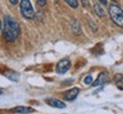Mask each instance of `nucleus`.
<instances>
[{
    "label": "nucleus",
    "instance_id": "f257e3e1",
    "mask_svg": "<svg viewBox=\"0 0 123 114\" xmlns=\"http://www.w3.org/2000/svg\"><path fill=\"white\" fill-rule=\"evenodd\" d=\"M21 32V27L18 25V23L10 16H5L4 19V30H2V34L4 38L8 41H14V40L19 35Z\"/></svg>",
    "mask_w": 123,
    "mask_h": 114
},
{
    "label": "nucleus",
    "instance_id": "f03ea898",
    "mask_svg": "<svg viewBox=\"0 0 123 114\" xmlns=\"http://www.w3.org/2000/svg\"><path fill=\"white\" fill-rule=\"evenodd\" d=\"M108 13H110V16L112 18V21L117 26L123 27V9L120 6H117L116 4H112V5H110Z\"/></svg>",
    "mask_w": 123,
    "mask_h": 114
},
{
    "label": "nucleus",
    "instance_id": "7ed1b4c3",
    "mask_svg": "<svg viewBox=\"0 0 123 114\" xmlns=\"http://www.w3.org/2000/svg\"><path fill=\"white\" fill-rule=\"evenodd\" d=\"M21 13L27 19H32L34 17V9L30 0H21Z\"/></svg>",
    "mask_w": 123,
    "mask_h": 114
},
{
    "label": "nucleus",
    "instance_id": "20e7f679",
    "mask_svg": "<svg viewBox=\"0 0 123 114\" xmlns=\"http://www.w3.org/2000/svg\"><path fill=\"white\" fill-rule=\"evenodd\" d=\"M70 67H71L70 59L64 58V59H62L61 62H58V64H57V72H58V73H61V74H64V73H66L67 71L70 70Z\"/></svg>",
    "mask_w": 123,
    "mask_h": 114
},
{
    "label": "nucleus",
    "instance_id": "39448f33",
    "mask_svg": "<svg viewBox=\"0 0 123 114\" xmlns=\"http://www.w3.org/2000/svg\"><path fill=\"white\" fill-rule=\"evenodd\" d=\"M108 81V75H107V73L106 72H101V73H99V75L97 76V80L92 83V86L93 87H99V86H103L104 83H106Z\"/></svg>",
    "mask_w": 123,
    "mask_h": 114
},
{
    "label": "nucleus",
    "instance_id": "423d86ee",
    "mask_svg": "<svg viewBox=\"0 0 123 114\" xmlns=\"http://www.w3.org/2000/svg\"><path fill=\"white\" fill-rule=\"evenodd\" d=\"M79 92L80 90L78 88H72V89H70L68 91H66L64 94V99H66V101H74L75 98L78 97Z\"/></svg>",
    "mask_w": 123,
    "mask_h": 114
},
{
    "label": "nucleus",
    "instance_id": "0eeeda50",
    "mask_svg": "<svg viewBox=\"0 0 123 114\" xmlns=\"http://www.w3.org/2000/svg\"><path fill=\"white\" fill-rule=\"evenodd\" d=\"M46 101L48 103V105L53 106V107H56V108H65V106H66L63 101H58L56 98H48V99H46Z\"/></svg>",
    "mask_w": 123,
    "mask_h": 114
},
{
    "label": "nucleus",
    "instance_id": "6e6552de",
    "mask_svg": "<svg viewBox=\"0 0 123 114\" xmlns=\"http://www.w3.org/2000/svg\"><path fill=\"white\" fill-rule=\"evenodd\" d=\"M13 112L14 113H32V112H34V111H33V108H31V107L18 106V107L13 108Z\"/></svg>",
    "mask_w": 123,
    "mask_h": 114
},
{
    "label": "nucleus",
    "instance_id": "1a4fd4ad",
    "mask_svg": "<svg viewBox=\"0 0 123 114\" xmlns=\"http://www.w3.org/2000/svg\"><path fill=\"white\" fill-rule=\"evenodd\" d=\"M93 10H95V13L98 15V16H100L103 17L104 15H105V12H104V9L100 7V5L99 4H95L93 5Z\"/></svg>",
    "mask_w": 123,
    "mask_h": 114
},
{
    "label": "nucleus",
    "instance_id": "9d476101",
    "mask_svg": "<svg viewBox=\"0 0 123 114\" xmlns=\"http://www.w3.org/2000/svg\"><path fill=\"white\" fill-rule=\"evenodd\" d=\"M72 31L74 32L75 34H79L80 32H81V27H80V24H79V22H78L76 19H74V21L72 22Z\"/></svg>",
    "mask_w": 123,
    "mask_h": 114
},
{
    "label": "nucleus",
    "instance_id": "9b49d317",
    "mask_svg": "<svg viewBox=\"0 0 123 114\" xmlns=\"http://www.w3.org/2000/svg\"><path fill=\"white\" fill-rule=\"evenodd\" d=\"M115 83L120 89H123V75L122 74H116L115 75Z\"/></svg>",
    "mask_w": 123,
    "mask_h": 114
},
{
    "label": "nucleus",
    "instance_id": "f8f14e48",
    "mask_svg": "<svg viewBox=\"0 0 123 114\" xmlns=\"http://www.w3.org/2000/svg\"><path fill=\"white\" fill-rule=\"evenodd\" d=\"M67 4L70 5L71 7H73V8H76L78 6H79V2H78V0H65Z\"/></svg>",
    "mask_w": 123,
    "mask_h": 114
},
{
    "label": "nucleus",
    "instance_id": "ddd939ff",
    "mask_svg": "<svg viewBox=\"0 0 123 114\" xmlns=\"http://www.w3.org/2000/svg\"><path fill=\"white\" fill-rule=\"evenodd\" d=\"M84 83L86 84H91L92 83V76L91 75H87L84 79Z\"/></svg>",
    "mask_w": 123,
    "mask_h": 114
},
{
    "label": "nucleus",
    "instance_id": "4468645a",
    "mask_svg": "<svg viewBox=\"0 0 123 114\" xmlns=\"http://www.w3.org/2000/svg\"><path fill=\"white\" fill-rule=\"evenodd\" d=\"M37 4L39 5V6H44V5L47 4V0H37Z\"/></svg>",
    "mask_w": 123,
    "mask_h": 114
},
{
    "label": "nucleus",
    "instance_id": "2eb2a0df",
    "mask_svg": "<svg viewBox=\"0 0 123 114\" xmlns=\"http://www.w3.org/2000/svg\"><path fill=\"white\" fill-rule=\"evenodd\" d=\"M82 4L84 7H87V6H89V0H82Z\"/></svg>",
    "mask_w": 123,
    "mask_h": 114
},
{
    "label": "nucleus",
    "instance_id": "dca6fc26",
    "mask_svg": "<svg viewBox=\"0 0 123 114\" xmlns=\"http://www.w3.org/2000/svg\"><path fill=\"white\" fill-rule=\"evenodd\" d=\"M9 1H10V4H12V5H16L18 0H9Z\"/></svg>",
    "mask_w": 123,
    "mask_h": 114
},
{
    "label": "nucleus",
    "instance_id": "f3484780",
    "mask_svg": "<svg viewBox=\"0 0 123 114\" xmlns=\"http://www.w3.org/2000/svg\"><path fill=\"white\" fill-rule=\"evenodd\" d=\"M99 1H100V4H103V5L107 4V0H99Z\"/></svg>",
    "mask_w": 123,
    "mask_h": 114
},
{
    "label": "nucleus",
    "instance_id": "a211bd4d",
    "mask_svg": "<svg viewBox=\"0 0 123 114\" xmlns=\"http://www.w3.org/2000/svg\"><path fill=\"white\" fill-rule=\"evenodd\" d=\"M0 95H2V90L1 89H0Z\"/></svg>",
    "mask_w": 123,
    "mask_h": 114
},
{
    "label": "nucleus",
    "instance_id": "6ab92c4d",
    "mask_svg": "<svg viewBox=\"0 0 123 114\" xmlns=\"http://www.w3.org/2000/svg\"><path fill=\"white\" fill-rule=\"evenodd\" d=\"M0 29H1V22H0Z\"/></svg>",
    "mask_w": 123,
    "mask_h": 114
}]
</instances>
